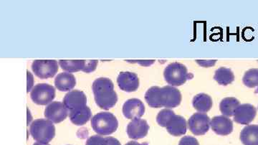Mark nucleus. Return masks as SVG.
<instances>
[{"mask_svg": "<svg viewBox=\"0 0 258 145\" xmlns=\"http://www.w3.org/2000/svg\"><path fill=\"white\" fill-rule=\"evenodd\" d=\"M58 64L62 69L69 73L78 72L79 71L85 72L87 61H60Z\"/></svg>", "mask_w": 258, "mask_h": 145, "instance_id": "nucleus-23", "label": "nucleus"}, {"mask_svg": "<svg viewBox=\"0 0 258 145\" xmlns=\"http://www.w3.org/2000/svg\"><path fill=\"white\" fill-rule=\"evenodd\" d=\"M192 105L200 113H207L212 109L213 102L211 96L206 93H199L194 97Z\"/></svg>", "mask_w": 258, "mask_h": 145, "instance_id": "nucleus-20", "label": "nucleus"}, {"mask_svg": "<svg viewBox=\"0 0 258 145\" xmlns=\"http://www.w3.org/2000/svg\"><path fill=\"white\" fill-rule=\"evenodd\" d=\"M149 126L147 121L142 119H133L127 126V134L132 139H142L147 135Z\"/></svg>", "mask_w": 258, "mask_h": 145, "instance_id": "nucleus-12", "label": "nucleus"}, {"mask_svg": "<svg viewBox=\"0 0 258 145\" xmlns=\"http://www.w3.org/2000/svg\"><path fill=\"white\" fill-rule=\"evenodd\" d=\"M30 96L36 105H47L55 98V89L47 83H39L32 88Z\"/></svg>", "mask_w": 258, "mask_h": 145, "instance_id": "nucleus-6", "label": "nucleus"}, {"mask_svg": "<svg viewBox=\"0 0 258 145\" xmlns=\"http://www.w3.org/2000/svg\"><path fill=\"white\" fill-rule=\"evenodd\" d=\"M210 127L214 132L220 136H227L233 131V123L229 117L217 116L210 121Z\"/></svg>", "mask_w": 258, "mask_h": 145, "instance_id": "nucleus-13", "label": "nucleus"}, {"mask_svg": "<svg viewBox=\"0 0 258 145\" xmlns=\"http://www.w3.org/2000/svg\"><path fill=\"white\" fill-rule=\"evenodd\" d=\"M257 109L249 104L241 105L234 112V121L237 124L248 125L255 118Z\"/></svg>", "mask_w": 258, "mask_h": 145, "instance_id": "nucleus-10", "label": "nucleus"}, {"mask_svg": "<svg viewBox=\"0 0 258 145\" xmlns=\"http://www.w3.org/2000/svg\"><path fill=\"white\" fill-rule=\"evenodd\" d=\"M214 79L222 86H227L235 81V75L230 68L221 67L215 71Z\"/></svg>", "mask_w": 258, "mask_h": 145, "instance_id": "nucleus-21", "label": "nucleus"}, {"mask_svg": "<svg viewBox=\"0 0 258 145\" xmlns=\"http://www.w3.org/2000/svg\"><path fill=\"white\" fill-rule=\"evenodd\" d=\"M179 145H200L196 138L191 136H185L180 139Z\"/></svg>", "mask_w": 258, "mask_h": 145, "instance_id": "nucleus-27", "label": "nucleus"}, {"mask_svg": "<svg viewBox=\"0 0 258 145\" xmlns=\"http://www.w3.org/2000/svg\"><path fill=\"white\" fill-rule=\"evenodd\" d=\"M76 80L74 75L69 72L61 73L56 76L55 86L59 91H69L76 86Z\"/></svg>", "mask_w": 258, "mask_h": 145, "instance_id": "nucleus-18", "label": "nucleus"}, {"mask_svg": "<svg viewBox=\"0 0 258 145\" xmlns=\"http://www.w3.org/2000/svg\"><path fill=\"white\" fill-rule=\"evenodd\" d=\"M127 62L133 63V64L137 63V64L142 65L143 66H150L151 65L155 62V61H128Z\"/></svg>", "mask_w": 258, "mask_h": 145, "instance_id": "nucleus-30", "label": "nucleus"}, {"mask_svg": "<svg viewBox=\"0 0 258 145\" xmlns=\"http://www.w3.org/2000/svg\"><path fill=\"white\" fill-rule=\"evenodd\" d=\"M210 121L207 114L198 112L194 114L188 120V127L195 135H204L210 129Z\"/></svg>", "mask_w": 258, "mask_h": 145, "instance_id": "nucleus-8", "label": "nucleus"}, {"mask_svg": "<svg viewBox=\"0 0 258 145\" xmlns=\"http://www.w3.org/2000/svg\"><path fill=\"white\" fill-rule=\"evenodd\" d=\"M33 145H50L49 144H42V143L40 142H35V144H33Z\"/></svg>", "mask_w": 258, "mask_h": 145, "instance_id": "nucleus-33", "label": "nucleus"}, {"mask_svg": "<svg viewBox=\"0 0 258 145\" xmlns=\"http://www.w3.org/2000/svg\"><path fill=\"white\" fill-rule=\"evenodd\" d=\"M216 62L217 61H196L197 64L205 68L212 67V66H215Z\"/></svg>", "mask_w": 258, "mask_h": 145, "instance_id": "nucleus-28", "label": "nucleus"}, {"mask_svg": "<svg viewBox=\"0 0 258 145\" xmlns=\"http://www.w3.org/2000/svg\"><path fill=\"white\" fill-rule=\"evenodd\" d=\"M106 138L102 137L101 135H94L88 138L86 145H103Z\"/></svg>", "mask_w": 258, "mask_h": 145, "instance_id": "nucleus-26", "label": "nucleus"}, {"mask_svg": "<svg viewBox=\"0 0 258 145\" xmlns=\"http://www.w3.org/2000/svg\"><path fill=\"white\" fill-rule=\"evenodd\" d=\"M103 145H121L118 139L112 136H108L105 139L104 144Z\"/></svg>", "mask_w": 258, "mask_h": 145, "instance_id": "nucleus-29", "label": "nucleus"}, {"mask_svg": "<svg viewBox=\"0 0 258 145\" xmlns=\"http://www.w3.org/2000/svg\"><path fill=\"white\" fill-rule=\"evenodd\" d=\"M174 115H175V113L171 109H163L157 114V122L158 124L161 127H166L169 121L171 120Z\"/></svg>", "mask_w": 258, "mask_h": 145, "instance_id": "nucleus-25", "label": "nucleus"}, {"mask_svg": "<svg viewBox=\"0 0 258 145\" xmlns=\"http://www.w3.org/2000/svg\"><path fill=\"white\" fill-rule=\"evenodd\" d=\"M145 112V106L138 99L127 100L123 106V114L128 119H140Z\"/></svg>", "mask_w": 258, "mask_h": 145, "instance_id": "nucleus-11", "label": "nucleus"}, {"mask_svg": "<svg viewBox=\"0 0 258 145\" xmlns=\"http://www.w3.org/2000/svg\"><path fill=\"white\" fill-rule=\"evenodd\" d=\"M69 109L66 108L63 103L53 102L47 106L45 110V117L48 120L58 124L67 118Z\"/></svg>", "mask_w": 258, "mask_h": 145, "instance_id": "nucleus-9", "label": "nucleus"}, {"mask_svg": "<svg viewBox=\"0 0 258 145\" xmlns=\"http://www.w3.org/2000/svg\"><path fill=\"white\" fill-rule=\"evenodd\" d=\"M69 117L73 124L82 126L88 122L92 117V114L91 109L86 105L70 111Z\"/></svg>", "mask_w": 258, "mask_h": 145, "instance_id": "nucleus-17", "label": "nucleus"}, {"mask_svg": "<svg viewBox=\"0 0 258 145\" xmlns=\"http://www.w3.org/2000/svg\"><path fill=\"white\" fill-rule=\"evenodd\" d=\"M240 139L244 145H258V125H247L240 132Z\"/></svg>", "mask_w": 258, "mask_h": 145, "instance_id": "nucleus-19", "label": "nucleus"}, {"mask_svg": "<svg viewBox=\"0 0 258 145\" xmlns=\"http://www.w3.org/2000/svg\"><path fill=\"white\" fill-rule=\"evenodd\" d=\"M28 93L29 91H30V90H31L32 87L33 86V76H32V73L30 72H29L28 71Z\"/></svg>", "mask_w": 258, "mask_h": 145, "instance_id": "nucleus-31", "label": "nucleus"}, {"mask_svg": "<svg viewBox=\"0 0 258 145\" xmlns=\"http://www.w3.org/2000/svg\"><path fill=\"white\" fill-rule=\"evenodd\" d=\"M63 104L66 108L71 111L87 105V98L83 91L75 90L64 95Z\"/></svg>", "mask_w": 258, "mask_h": 145, "instance_id": "nucleus-15", "label": "nucleus"}, {"mask_svg": "<svg viewBox=\"0 0 258 145\" xmlns=\"http://www.w3.org/2000/svg\"><path fill=\"white\" fill-rule=\"evenodd\" d=\"M93 130L101 136L109 135L117 130L118 122L116 117L110 112H101L91 119Z\"/></svg>", "mask_w": 258, "mask_h": 145, "instance_id": "nucleus-3", "label": "nucleus"}, {"mask_svg": "<svg viewBox=\"0 0 258 145\" xmlns=\"http://www.w3.org/2000/svg\"><path fill=\"white\" fill-rule=\"evenodd\" d=\"M96 105L104 110L113 108L118 102V96L114 91L113 82L109 78H97L93 83Z\"/></svg>", "mask_w": 258, "mask_h": 145, "instance_id": "nucleus-2", "label": "nucleus"}, {"mask_svg": "<svg viewBox=\"0 0 258 145\" xmlns=\"http://www.w3.org/2000/svg\"><path fill=\"white\" fill-rule=\"evenodd\" d=\"M190 73L184 65L179 63H172L168 65L164 70V76L166 83L172 86H179L184 84L190 78Z\"/></svg>", "mask_w": 258, "mask_h": 145, "instance_id": "nucleus-5", "label": "nucleus"}, {"mask_svg": "<svg viewBox=\"0 0 258 145\" xmlns=\"http://www.w3.org/2000/svg\"><path fill=\"white\" fill-rule=\"evenodd\" d=\"M58 63L50 60H37L32 64V71L41 79L53 77L58 71Z\"/></svg>", "mask_w": 258, "mask_h": 145, "instance_id": "nucleus-7", "label": "nucleus"}, {"mask_svg": "<svg viewBox=\"0 0 258 145\" xmlns=\"http://www.w3.org/2000/svg\"><path fill=\"white\" fill-rule=\"evenodd\" d=\"M242 82L248 88L258 86V68H252L244 73Z\"/></svg>", "mask_w": 258, "mask_h": 145, "instance_id": "nucleus-24", "label": "nucleus"}, {"mask_svg": "<svg viewBox=\"0 0 258 145\" xmlns=\"http://www.w3.org/2000/svg\"><path fill=\"white\" fill-rule=\"evenodd\" d=\"M240 102L234 97H227L221 101L220 104V112L227 117H232L235 109L240 106Z\"/></svg>", "mask_w": 258, "mask_h": 145, "instance_id": "nucleus-22", "label": "nucleus"}, {"mask_svg": "<svg viewBox=\"0 0 258 145\" xmlns=\"http://www.w3.org/2000/svg\"><path fill=\"white\" fill-rule=\"evenodd\" d=\"M30 134L37 142L48 144L55 137V127L53 122L46 119H36L30 128Z\"/></svg>", "mask_w": 258, "mask_h": 145, "instance_id": "nucleus-4", "label": "nucleus"}, {"mask_svg": "<svg viewBox=\"0 0 258 145\" xmlns=\"http://www.w3.org/2000/svg\"><path fill=\"white\" fill-rule=\"evenodd\" d=\"M117 83L122 91L134 92L139 87V78L136 73L125 71L120 72L117 78Z\"/></svg>", "mask_w": 258, "mask_h": 145, "instance_id": "nucleus-14", "label": "nucleus"}, {"mask_svg": "<svg viewBox=\"0 0 258 145\" xmlns=\"http://www.w3.org/2000/svg\"><path fill=\"white\" fill-rule=\"evenodd\" d=\"M125 145H143L142 144H140V143L137 142L136 141H131L127 143Z\"/></svg>", "mask_w": 258, "mask_h": 145, "instance_id": "nucleus-32", "label": "nucleus"}, {"mask_svg": "<svg viewBox=\"0 0 258 145\" xmlns=\"http://www.w3.org/2000/svg\"><path fill=\"white\" fill-rule=\"evenodd\" d=\"M166 128L168 132L172 136H182L186 134L187 130V123L184 117L175 114L173 116Z\"/></svg>", "mask_w": 258, "mask_h": 145, "instance_id": "nucleus-16", "label": "nucleus"}, {"mask_svg": "<svg viewBox=\"0 0 258 145\" xmlns=\"http://www.w3.org/2000/svg\"><path fill=\"white\" fill-rule=\"evenodd\" d=\"M181 99L179 90L171 86H152L145 93V100L152 108H175L181 104Z\"/></svg>", "mask_w": 258, "mask_h": 145, "instance_id": "nucleus-1", "label": "nucleus"}]
</instances>
